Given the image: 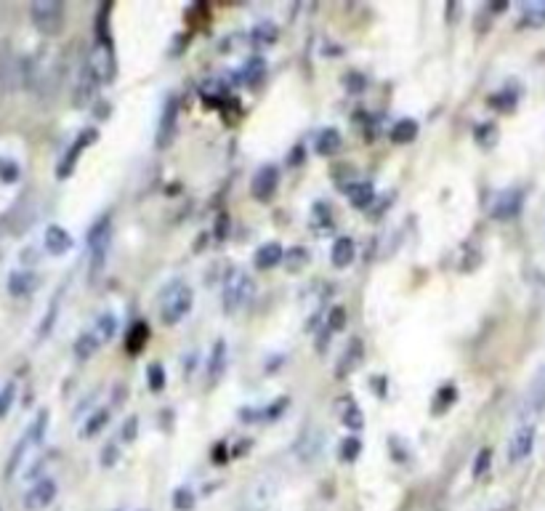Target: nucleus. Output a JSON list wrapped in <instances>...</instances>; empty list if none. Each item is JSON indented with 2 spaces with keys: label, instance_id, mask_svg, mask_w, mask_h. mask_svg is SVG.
<instances>
[{
  "label": "nucleus",
  "instance_id": "f257e3e1",
  "mask_svg": "<svg viewBox=\"0 0 545 511\" xmlns=\"http://www.w3.org/2000/svg\"><path fill=\"white\" fill-rule=\"evenodd\" d=\"M192 304H194L192 288L186 283H181V280H176V283L165 290V295H162L160 319H162L165 325H176V322H181V319L192 312Z\"/></svg>",
  "mask_w": 545,
  "mask_h": 511
},
{
  "label": "nucleus",
  "instance_id": "f03ea898",
  "mask_svg": "<svg viewBox=\"0 0 545 511\" xmlns=\"http://www.w3.org/2000/svg\"><path fill=\"white\" fill-rule=\"evenodd\" d=\"M112 245V216L104 213L88 232V250H91V280H96V274L104 269L107 264V253Z\"/></svg>",
  "mask_w": 545,
  "mask_h": 511
},
{
  "label": "nucleus",
  "instance_id": "7ed1b4c3",
  "mask_svg": "<svg viewBox=\"0 0 545 511\" xmlns=\"http://www.w3.org/2000/svg\"><path fill=\"white\" fill-rule=\"evenodd\" d=\"M253 290H256L253 277L248 272H242V269H234L227 277V283H224V312L234 315L242 307H248V301L253 298Z\"/></svg>",
  "mask_w": 545,
  "mask_h": 511
},
{
  "label": "nucleus",
  "instance_id": "20e7f679",
  "mask_svg": "<svg viewBox=\"0 0 545 511\" xmlns=\"http://www.w3.org/2000/svg\"><path fill=\"white\" fill-rule=\"evenodd\" d=\"M32 24L43 35H59L64 27V3L59 0H35L30 6Z\"/></svg>",
  "mask_w": 545,
  "mask_h": 511
},
{
  "label": "nucleus",
  "instance_id": "39448f33",
  "mask_svg": "<svg viewBox=\"0 0 545 511\" xmlns=\"http://www.w3.org/2000/svg\"><path fill=\"white\" fill-rule=\"evenodd\" d=\"M85 69L91 72V78L96 80V83H109V80L114 78V72H117V67H114L112 48L109 46H93Z\"/></svg>",
  "mask_w": 545,
  "mask_h": 511
},
{
  "label": "nucleus",
  "instance_id": "423d86ee",
  "mask_svg": "<svg viewBox=\"0 0 545 511\" xmlns=\"http://www.w3.org/2000/svg\"><path fill=\"white\" fill-rule=\"evenodd\" d=\"M277 187H280V170L277 165H261V168L256 170V176H253V182H250V192L256 200H272L274 192H277Z\"/></svg>",
  "mask_w": 545,
  "mask_h": 511
},
{
  "label": "nucleus",
  "instance_id": "0eeeda50",
  "mask_svg": "<svg viewBox=\"0 0 545 511\" xmlns=\"http://www.w3.org/2000/svg\"><path fill=\"white\" fill-rule=\"evenodd\" d=\"M54 498H56V482L54 479H40L24 493V509L43 511L54 503Z\"/></svg>",
  "mask_w": 545,
  "mask_h": 511
},
{
  "label": "nucleus",
  "instance_id": "6e6552de",
  "mask_svg": "<svg viewBox=\"0 0 545 511\" xmlns=\"http://www.w3.org/2000/svg\"><path fill=\"white\" fill-rule=\"evenodd\" d=\"M96 136H99V134H96V128H85V134H80V136L75 139V144L67 149V155H64V158H61V163H59V170H56L59 179H67L69 173L75 170L80 155L85 152V147H88V144H93V141H96Z\"/></svg>",
  "mask_w": 545,
  "mask_h": 511
},
{
  "label": "nucleus",
  "instance_id": "1a4fd4ad",
  "mask_svg": "<svg viewBox=\"0 0 545 511\" xmlns=\"http://www.w3.org/2000/svg\"><path fill=\"white\" fill-rule=\"evenodd\" d=\"M534 437H537V429H534L532 423H524V426H519V429L513 432L511 442H508V461H511V464H519V461H524L527 455L532 453Z\"/></svg>",
  "mask_w": 545,
  "mask_h": 511
},
{
  "label": "nucleus",
  "instance_id": "9d476101",
  "mask_svg": "<svg viewBox=\"0 0 545 511\" xmlns=\"http://www.w3.org/2000/svg\"><path fill=\"white\" fill-rule=\"evenodd\" d=\"M522 205H524L522 189H505V192L495 200V205H492V218H498V221H508V218L522 213Z\"/></svg>",
  "mask_w": 545,
  "mask_h": 511
},
{
  "label": "nucleus",
  "instance_id": "9b49d317",
  "mask_svg": "<svg viewBox=\"0 0 545 511\" xmlns=\"http://www.w3.org/2000/svg\"><path fill=\"white\" fill-rule=\"evenodd\" d=\"M176 120H179V102H176V96H171V99L165 102V107H162V114H160L157 139H155L157 149H162L173 139V134H176Z\"/></svg>",
  "mask_w": 545,
  "mask_h": 511
},
{
  "label": "nucleus",
  "instance_id": "f8f14e48",
  "mask_svg": "<svg viewBox=\"0 0 545 511\" xmlns=\"http://www.w3.org/2000/svg\"><path fill=\"white\" fill-rule=\"evenodd\" d=\"M229 352H227V341L218 339L210 349V360H208V384H218L221 375L227 373Z\"/></svg>",
  "mask_w": 545,
  "mask_h": 511
},
{
  "label": "nucleus",
  "instance_id": "ddd939ff",
  "mask_svg": "<svg viewBox=\"0 0 545 511\" xmlns=\"http://www.w3.org/2000/svg\"><path fill=\"white\" fill-rule=\"evenodd\" d=\"M322 445H325V432H322V429H306L296 450L304 464H311V461L319 458V453H322Z\"/></svg>",
  "mask_w": 545,
  "mask_h": 511
},
{
  "label": "nucleus",
  "instance_id": "4468645a",
  "mask_svg": "<svg viewBox=\"0 0 545 511\" xmlns=\"http://www.w3.org/2000/svg\"><path fill=\"white\" fill-rule=\"evenodd\" d=\"M37 274L35 272H11L8 274V293L13 298H27V295H32L37 290Z\"/></svg>",
  "mask_w": 545,
  "mask_h": 511
},
{
  "label": "nucleus",
  "instance_id": "2eb2a0df",
  "mask_svg": "<svg viewBox=\"0 0 545 511\" xmlns=\"http://www.w3.org/2000/svg\"><path fill=\"white\" fill-rule=\"evenodd\" d=\"M282 259H285V248L277 240H269V242H263L261 248L256 250L253 264H256V269H274Z\"/></svg>",
  "mask_w": 545,
  "mask_h": 511
},
{
  "label": "nucleus",
  "instance_id": "dca6fc26",
  "mask_svg": "<svg viewBox=\"0 0 545 511\" xmlns=\"http://www.w3.org/2000/svg\"><path fill=\"white\" fill-rule=\"evenodd\" d=\"M46 248L48 253H54V256H64V253L72 248V235H69L64 227L51 224V227L46 229Z\"/></svg>",
  "mask_w": 545,
  "mask_h": 511
},
{
  "label": "nucleus",
  "instance_id": "f3484780",
  "mask_svg": "<svg viewBox=\"0 0 545 511\" xmlns=\"http://www.w3.org/2000/svg\"><path fill=\"white\" fill-rule=\"evenodd\" d=\"M16 72H19V61L13 59L11 46L3 43V46H0V93L8 91V86H11V80Z\"/></svg>",
  "mask_w": 545,
  "mask_h": 511
},
{
  "label": "nucleus",
  "instance_id": "a211bd4d",
  "mask_svg": "<svg viewBox=\"0 0 545 511\" xmlns=\"http://www.w3.org/2000/svg\"><path fill=\"white\" fill-rule=\"evenodd\" d=\"M341 134L335 131V128H322L317 136H314V149H317V155L322 158H330V155H335L338 149H341Z\"/></svg>",
  "mask_w": 545,
  "mask_h": 511
},
{
  "label": "nucleus",
  "instance_id": "6ab92c4d",
  "mask_svg": "<svg viewBox=\"0 0 545 511\" xmlns=\"http://www.w3.org/2000/svg\"><path fill=\"white\" fill-rule=\"evenodd\" d=\"M333 266H338V269H343V266H349V264L354 262V256H357V245H354V240L352 237H338L335 242H333Z\"/></svg>",
  "mask_w": 545,
  "mask_h": 511
},
{
  "label": "nucleus",
  "instance_id": "aec40b11",
  "mask_svg": "<svg viewBox=\"0 0 545 511\" xmlns=\"http://www.w3.org/2000/svg\"><path fill=\"white\" fill-rule=\"evenodd\" d=\"M524 413H543L545 410V370L537 375V381L532 384V389L527 392L524 399Z\"/></svg>",
  "mask_w": 545,
  "mask_h": 511
},
{
  "label": "nucleus",
  "instance_id": "412c9836",
  "mask_svg": "<svg viewBox=\"0 0 545 511\" xmlns=\"http://www.w3.org/2000/svg\"><path fill=\"white\" fill-rule=\"evenodd\" d=\"M99 346H102V341L93 336V330H88V333L78 336V341H75V357L80 363H85V360H91L93 354L99 352Z\"/></svg>",
  "mask_w": 545,
  "mask_h": 511
},
{
  "label": "nucleus",
  "instance_id": "4be33fe9",
  "mask_svg": "<svg viewBox=\"0 0 545 511\" xmlns=\"http://www.w3.org/2000/svg\"><path fill=\"white\" fill-rule=\"evenodd\" d=\"M149 339V328H147V322H136L133 328L128 330V341H125V349L131 354H138L141 349H144V343H147Z\"/></svg>",
  "mask_w": 545,
  "mask_h": 511
},
{
  "label": "nucleus",
  "instance_id": "5701e85b",
  "mask_svg": "<svg viewBox=\"0 0 545 511\" xmlns=\"http://www.w3.org/2000/svg\"><path fill=\"white\" fill-rule=\"evenodd\" d=\"M415 136H418V123H415L412 117H405V120H399V123L391 128V139H394L397 144H409Z\"/></svg>",
  "mask_w": 545,
  "mask_h": 511
},
{
  "label": "nucleus",
  "instance_id": "b1692460",
  "mask_svg": "<svg viewBox=\"0 0 545 511\" xmlns=\"http://www.w3.org/2000/svg\"><path fill=\"white\" fill-rule=\"evenodd\" d=\"M373 197H375V187L370 182L354 184L352 189H349V200H352L354 208H364Z\"/></svg>",
  "mask_w": 545,
  "mask_h": 511
},
{
  "label": "nucleus",
  "instance_id": "393cba45",
  "mask_svg": "<svg viewBox=\"0 0 545 511\" xmlns=\"http://www.w3.org/2000/svg\"><path fill=\"white\" fill-rule=\"evenodd\" d=\"M522 22L524 24H545V0H532V3H524Z\"/></svg>",
  "mask_w": 545,
  "mask_h": 511
},
{
  "label": "nucleus",
  "instance_id": "a878e982",
  "mask_svg": "<svg viewBox=\"0 0 545 511\" xmlns=\"http://www.w3.org/2000/svg\"><path fill=\"white\" fill-rule=\"evenodd\" d=\"M114 328H117V319H114V315H102V317L96 319V328H93V336L102 341V343H107V341L114 336Z\"/></svg>",
  "mask_w": 545,
  "mask_h": 511
},
{
  "label": "nucleus",
  "instance_id": "bb28decb",
  "mask_svg": "<svg viewBox=\"0 0 545 511\" xmlns=\"http://www.w3.org/2000/svg\"><path fill=\"white\" fill-rule=\"evenodd\" d=\"M107 421H109V410H107V408L96 410L91 418L85 421V429H83L80 434H83V437H93V434H99L104 426H107Z\"/></svg>",
  "mask_w": 545,
  "mask_h": 511
},
{
  "label": "nucleus",
  "instance_id": "cd10ccee",
  "mask_svg": "<svg viewBox=\"0 0 545 511\" xmlns=\"http://www.w3.org/2000/svg\"><path fill=\"white\" fill-rule=\"evenodd\" d=\"M359 453H362V442H359L357 437H346L341 442V447H338V458L346 461V464H354V461L359 458Z\"/></svg>",
  "mask_w": 545,
  "mask_h": 511
},
{
  "label": "nucleus",
  "instance_id": "c85d7f7f",
  "mask_svg": "<svg viewBox=\"0 0 545 511\" xmlns=\"http://www.w3.org/2000/svg\"><path fill=\"white\" fill-rule=\"evenodd\" d=\"M341 421H343V426H346V429H352V432H357V429H362V426H364L362 410L357 408V405H352V402H349V405L343 408Z\"/></svg>",
  "mask_w": 545,
  "mask_h": 511
},
{
  "label": "nucleus",
  "instance_id": "c756f323",
  "mask_svg": "<svg viewBox=\"0 0 545 511\" xmlns=\"http://www.w3.org/2000/svg\"><path fill=\"white\" fill-rule=\"evenodd\" d=\"M455 397H457V392H455L453 384H444V387L436 392V399H433V413L439 416L442 410H447L455 402Z\"/></svg>",
  "mask_w": 545,
  "mask_h": 511
},
{
  "label": "nucleus",
  "instance_id": "7c9ffc66",
  "mask_svg": "<svg viewBox=\"0 0 545 511\" xmlns=\"http://www.w3.org/2000/svg\"><path fill=\"white\" fill-rule=\"evenodd\" d=\"M253 40H258V43H263V46H269V43H274L277 40V27H274L272 22H258L256 27H253Z\"/></svg>",
  "mask_w": 545,
  "mask_h": 511
},
{
  "label": "nucleus",
  "instance_id": "2f4dec72",
  "mask_svg": "<svg viewBox=\"0 0 545 511\" xmlns=\"http://www.w3.org/2000/svg\"><path fill=\"white\" fill-rule=\"evenodd\" d=\"M477 144H481V147H492L495 141H498V125L495 123H481L477 125Z\"/></svg>",
  "mask_w": 545,
  "mask_h": 511
},
{
  "label": "nucleus",
  "instance_id": "473e14b6",
  "mask_svg": "<svg viewBox=\"0 0 545 511\" xmlns=\"http://www.w3.org/2000/svg\"><path fill=\"white\" fill-rule=\"evenodd\" d=\"M173 509L176 511H192L194 509L192 488H179L176 493H173Z\"/></svg>",
  "mask_w": 545,
  "mask_h": 511
},
{
  "label": "nucleus",
  "instance_id": "72a5a7b5",
  "mask_svg": "<svg viewBox=\"0 0 545 511\" xmlns=\"http://www.w3.org/2000/svg\"><path fill=\"white\" fill-rule=\"evenodd\" d=\"M489 104L495 107V110H513V104H516V93H508V88H503L500 93H495V96H489Z\"/></svg>",
  "mask_w": 545,
  "mask_h": 511
},
{
  "label": "nucleus",
  "instance_id": "f704fd0d",
  "mask_svg": "<svg viewBox=\"0 0 545 511\" xmlns=\"http://www.w3.org/2000/svg\"><path fill=\"white\" fill-rule=\"evenodd\" d=\"M13 397H16V384H13V381H8L6 387L0 389V418H3V416L11 410Z\"/></svg>",
  "mask_w": 545,
  "mask_h": 511
},
{
  "label": "nucleus",
  "instance_id": "c9c22d12",
  "mask_svg": "<svg viewBox=\"0 0 545 511\" xmlns=\"http://www.w3.org/2000/svg\"><path fill=\"white\" fill-rule=\"evenodd\" d=\"M147 384L152 387V392H160V389L165 387V370H162L157 363L147 368Z\"/></svg>",
  "mask_w": 545,
  "mask_h": 511
},
{
  "label": "nucleus",
  "instance_id": "e433bc0d",
  "mask_svg": "<svg viewBox=\"0 0 545 511\" xmlns=\"http://www.w3.org/2000/svg\"><path fill=\"white\" fill-rule=\"evenodd\" d=\"M489 464H492V450L489 447H481L477 455V461H474V477H484V471L489 469Z\"/></svg>",
  "mask_w": 545,
  "mask_h": 511
},
{
  "label": "nucleus",
  "instance_id": "4c0bfd02",
  "mask_svg": "<svg viewBox=\"0 0 545 511\" xmlns=\"http://www.w3.org/2000/svg\"><path fill=\"white\" fill-rule=\"evenodd\" d=\"M19 165L13 163V160H8V158H0V179L3 182H16L19 179Z\"/></svg>",
  "mask_w": 545,
  "mask_h": 511
},
{
  "label": "nucleus",
  "instance_id": "58836bf2",
  "mask_svg": "<svg viewBox=\"0 0 545 511\" xmlns=\"http://www.w3.org/2000/svg\"><path fill=\"white\" fill-rule=\"evenodd\" d=\"M263 78V59H250L248 67H245V80L250 86H256Z\"/></svg>",
  "mask_w": 545,
  "mask_h": 511
},
{
  "label": "nucleus",
  "instance_id": "ea45409f",
  "mask_svg": "<svg viewBox=\"0 0 545 511\" xmlns=\"http://www.w3.org/2000/svg\"><path fill=\"white\" fill-rule=\"evenodd\" d=\"M343 325H346V309L335 307L330 312V330H341Z\"/></svg>",
  "mask_w": 545,
  "mask_h": 511
},
{
  "label": "nucleus",
  "instance_id": "a19ab883",
  "mask_svg": "<svg viewBox=\"0 0 545 511\" xmlns=\"http://www.w3.org/2000/svg\"><path fill=\"white\" fill-rule=\"evenodd\" d=\"M136 426H138L136 416H131V418L123 423V440L125 442H133V440H136Z\"/></svg>",
  "mask_w": 545,
  "mask_h": 511
},
{
  "label": "nucleus",
  "instance_id": "79ce46f5",
  "mask_svg": "<svg viewBox=\"0 0 545 511\" xmlns=\"http://www.w3.org/2000/svg\"><path fill=\"white\" fill-rule=\"evenodd\" d=\"M114 461H117V445H107V450L102 453V464L109 469V466H114Z\"/></svg>",
  "mask_w": 545,
  "mask_h": 511
},
{
  "label": "nucleus",
  "instance_id": "37998d69",
  "mask_svg": "<svg viewBox=\"0 0 545 511\" xmlns=\"http://www.w3.org/2000/svg\"><path fill=\"white\" fill-rule=\"evenodd\" d=\"M242 511H261V509H242Z\"/></svg>",
  "mask_w": 545,
  "mask_h": 511
},
{
  "label": "nucleus",
  "instance_id": "c03bdc74",
  "mask_svg": "<svg viewBox=\"0 0 545 511\" xmlns=\"http://www.w3.org/2000/svg\"><path fill=\"white\" fill-rule=\"evenodd\" d=\"M498 511H511V509H498Z\"/></svg>",
  "mask_w": 545,
  "mask_h": 511
}]
</instances>
